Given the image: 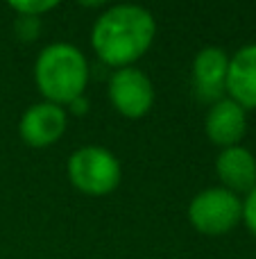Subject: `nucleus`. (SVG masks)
Listing matches in <instances>:
<instances>
[{"instance_id":"nucleus-13","label":"nucleus","mask_w":256,"mask_h":259,"mask_svg":"<svg viewBox=\"0 0 256 259\" xmlns=\"http://www.w3.org/2000/svg\"><path fill=\"white\" fill-rule=\"evenodd\" d=\"M243 223L256 237V187L243 198Z\"/></svg>"},{"instance_id":"nucleus-5","label":"nucleus","mask_w":256,"mask_h":259,"mask_svg":"<svg viewBox=\"0 0 256 259\" xmlns=\"http://www.w3.org/2000/svg\"><path fill=\"white\" fill-rule=\"evenodd\" d=\"M107 96L113 109L125 118H143L154 105L152 80L141 68H116L109 77Z\"/></svg>"},{"instance_id":"nucleus-10","label":"nucleus","mask_w":256,"mask_h":259,"mask_svg":"<svg viewBox=\"0 0 256 259\" xmlns=\"http://www.w3.org/2000/svg\"><path fill=\"white\" fill-rule=\"evenodd\" d=\"M227 98L238 103L245 112L256 109V44L243 46L229 57Z\"/></svg>"},{"instance_id":"nucleus-7","label":"nucleus","mask_w":256,"mask_h":259,"mask_svg":"<svg viewBox=\"0 0 256 259\" xmlns=\"http://www.w3.org/2000/svg\"><path fill=\"white\" fill-rule=\"evenodd\" d=\"M193 91L200 103L213 105L227 98L229 55L218 46H207L193 59Z\"/></svg>"},{"instance_id":"nucleus-14","label":"nucleus","mask_w":256,"mask_h":259,"mask_svg":"<svg viewBox=\"0 0 256 259\" xmlns=\"http://www.w3.org/2000/svg\"><path fill=\"white\" fill-rule=\"evenodd\" d=\"M68 107L73 109V114H80V116H82V114H86V107H89V103H86V98L82 96V98H77L75 103H71Z\"/></svg>"},{"instance_id":"nucleus-3","label":"nucleus","mask_w":256,"mask_h":259,"mask_svg":"<svg viewBox=\"0 0 256 259\" xmlns=\"http://www.w3.org/2000/svg\"><path fill=\"white\" fill-rule=\"evenodd\" d=\"M68 182L86 196H107L122 180L118 157L102 146H82L66 161Z\"/></svg>"},{"instance_id":"nucleus-4","label":"nucleus","mask_w":256,"mask_h":259,"mask_svg":"<svg viewBox=\"0 0 256 259\" xmlns=\"http://www.w3.org/2000/svg\"><path fill=\"white\" fill-rule=\"evenodd\" d=\"M188 221L204 237H222L243 223V198L225 187H209L193 196Z\"/></svg>"},{"instance_id":"nucleus-9","label":"nucleus","mask_w":256,"mask_h":259,"mask_svg":"<svg viewBox=\"0 0 256 259\" xmlns=\"http://www.w3.org/2000/svg\"><path fill=\"white\" fill-rule=\"evenodd\" d=\"M216 175L220 187L229 189L231 193L240 196L256 187V157L245 146L222 148L216 157Z\"/></svg>"},{"instance_id":"nucleus-6","label":"nucleus","mask_w":256,"mask_h":259,"mask_svg":"<svg viewBox=\"0 0 256 259\" xmlns=\"http://www.w3.org/2000/svg\"><path fill=\"white\" fill-rule=\"evenodd\" d=\"M66 127V109L48 100L30 105L18 121V134L30 148H50L63 137Z\"/></svg>"},{"instance_id":"nucleus-11","label":"nucleus","mask_w":256,"mask_h":259,"mask_svg":"<svg viewBox=\"0 0 256 259\" xmlns=\"http://www.w3.org/2000/svg\"><path fill=\"white\" fill-rule=\"evenodd\" d=\"M12 12H16L18 16H34V18H41L43 14L52 12L57 7L54 0H21V3H12L9 5Z\"/></svg>"},{"instance_id":"nucleus-1","label":"nucleus","mask_w":256,"mask_h":259,"mask_svg":"<svg viewBox=\"0 0 256 259\" xmlns=\"http://www.w3.org/2000/svg\"><path fill=\"white\" fill-rule=\"evenodd\" d=\"M157 36L152 12L141 5H111L93 23L91 46L102 64L113 68L134 66Z\"/></svg>"},{"instance_id":"nucleus-8","label":"nucleus","mask_w":256,"mask_h":259,"mask_svg":"<svg viewBox=\"0 0 256 259\" xmlns=\"http://www.w3.org/2000/svg\"><path fill=\"white\" fill-rule=\"evenodd\" d=\"M204 132H207L209 141L216 143L220 150L222 148L240 146L245 132H247V112L231 98L218 100L207 112Z\"/></svg>"},{"instance_id":"nucleus-12","label":"nucleus","mask_w":256,"mask_h":259,"mask_svg":"<svg viewBox=\"0 0 256 259\" xmlns=\"http://www.w3.org/2000/svg\"><path fill=\"white\" fill-rule=\"evenodd\" d=\"M14 32L21 41H34L41 32V18L34 16H18L14 18Z\"/></svg>"},{"instance_id":"nucleus-2","label":"nucleus","mask_w":256,"mask_h":259,"mask_svg":"<svg viewBox=\"0 0 256 259\" xmlns=\"http://www.w3.org/2000/svg\"><path fill=\"white\" fill-rule=\"evenodd\" d=\"M91 68L84 53L73 44L57 41L45 46L34 62V84L43 100L59 107L75 103L86 91Z\"/></svg>"}]
</instances>
